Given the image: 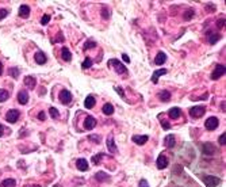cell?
<instances>
[{
    "label": "cell",
    "mask_w": 226,
    "mask_h": 187,
    "mask_svg": "<svg viewBox=\"0 0 226 187\" xmlns=\"http://www.w3.org/2000/svg\"><path fill=\"white\" fill-rule=\"evenodd\" d=\"M168 73V71L167 69H164V68H161V69H157V71H154L153 72V75H152V81L156 84V83H158V79L161 77L163 75H167Z\"/></svg>",
    "instance_id": "cell-11"
},
{
    "label": "cell",
    "mask_w": 226,
    "mask_h": 187,
    "mask_svg": "<svg viewBox=\"0 0 226 187\" xmlns=\"http://www.w3.org/2000/svg\"><path fill=\"white\" fill-rule=\"evenodd\" d=\"M180 114H182V111H180L179 107H172L169 111H168V115H169L171 119H178L180 117Z\"/></svg>",
    "instance_id": "cell-21"
},
{
    "label": "cell",
    "mask_w": 226,
    "mask_h": 187,
    "mask_svg": "<svg viewBox=\"0 0 226 187\" xmlns=\"http://www.w3.org/2000/svg\"><path fill=\"white\" fill-rule=\"evenodd\" d=\"M102 111H103V114H106V115H111L114 113V106L111 103H106L103 106V109H102Z\"/></svg>",
    "instance_id": "cell-26"
},
{
    "label": "cell",
    "mask_w": 226,
    "mask_h": 187,
    "mask_svg": "<svg viewBox=\"0 0 226 187\" xmlns=\"http://www.w3.org/2000/svg\"><path fill=\"white\" fill-rule=\"evenodd\" d=\"M115 91L119 94V96H121V98H125V92H123V89L121 87H117V88H115Z\"/></svg>",
    "instance_id": "cell-42"
},
{
    "label": "cell",
    "mask_w": 226,
    "mask_h": 187,
    "mask_svg": "<svg viewBox=\"0 0 226 187\" xmlns=\"http://www.w3.org/2000/svg\"><path fill=\"white\" fill-rule=\"evenodd\" d=\"M138 187H149V184H148V182L145 180V179H141L138 183Z\"/></svg>",
    "instance_id": "cell-41"
},
{
    "label": "cell",
    "mask_w": 226,
    "mask_h": 187,
    "mask_svg": "<svg viewBox=\"0 0 226 187\" xmlns=\"http://www.w3.org/2000/svg\"><path fill=\"white\" fill-rule=\"evenodd\" d=\"M96 46V42L93 39H88L87 42L84 43V46H83V49L84 50H88V49H92V48H95Z\"/></svg>",
    "instance_id": "cell-29"
},
{
    "label": "cell",
    "mask_w": 226,
    "mask_h": 187,
    "mask_svg": "<svg viewBox=\"0 0 226 187\" xmlns=\"http://www.w3.org/2000/svg\"><path fill=\"white\" fill-rule=\"evenodd\" d=\"M223 26H225V18H221L218 22H217V27H218V28H222Z\"/></svg>",
    "instance_id": "cell-40"
},
{
    "label": "cell",
    "mask_w": 226,
    "mask_h": 187,
    "mask_svg": "<svg viewBox=\"0 0 226 187\" xmlns=\"http://www.w3.org/2000/svg\"><path fill=\"white\" fill-rule=\"evenodd\" d=\"M148 138L149 137L145 134V136H133L131 137V140H133V142H135V144H138V145H143L148 141Z\"/></svg>",
    "instance_id": "cell-22"
},
{
    "label": "cell",
    "mask_w": 226,
    "mask_h": 187,
    "mask_svg": "<svg viewBox=\"0 0 226 187\" xmlns=\"http://www.w3.org/2000/svg\"><path fill=\"white\" fill-rule=\"evenodd\" d=\"M158 98H160V100H163V102H168L171 99V92L168 91V89H163V91L158 92Z\"/></svg>",
    "instance_id": "cell-25"
},
{
    "label": "cell",
    "mask_w": 226,
    "mask_h": 187,
    "mask_svg": "<svg viewBox=\"0 0 226 187\" xmlns=\"http://www.w3.org/2000/svg\"><path fill=\"white\" fill-rule=\"evenodd\" d=\"M156 164H157V168H158V169H165L167 165H168V159H167L165 154H163V153L158 154Z\"/></svg>",
    "instance_id": "cell-9"
},
{
    "label": "cell",
    "mask_w": 226,
    "mask_h": 187,
    "mask_svg": "<svg viewBox=\"0 0 226 187\" xmlns=\"http://www.w3.org/2000/svg\"><path fill=\"white\" fill-rule=\"evenodd\" d=\"M28 15H30V7L26 4H22L19 7V16L20 18H28Z\"/></svg>",
    "instance_id": "cell-17"
},
{
    "label": "cell",
    "mask_w": 226,
    "mask_h": 187,
    "mask_svg": "<svg viewBox=\"0 0 226 187\" xmlns=\"http://www.w3.org/2000/svg\"><path fill=\"white\" fill-rule=\"evenodd\" d=\"M96 126V119L93 118L92 115H88L87 118L84 119V128L87 130H92L93 128Z\"/></svg>",
    "instance_id": "cell-10"
},
{
    "label": "cell",
    "mask_w": 226,
    "mask_h": 187,
    "mask_svg": "<svg viewBox=\"0 0 226 187\" xmlns=\"http://www.w3.org/2000/svg\"><path fill=\"white\" fill-rule=\"evenodd\" d=\"M191 18H194V10H188V11H186L184 19H186V20H190Z\"/></svg>",
    "instance_id": "cell-36"
},
{
    "label": "cell",
    "mask_w": 226,
    "mask_h": 187,
    "mask_svg": "<svg viewBox=\"0 0 226 187\" xmlns=\"http://www.w3.org/2000/svg\"><path fill=\"white\" fill-rule=\"evenodd\" d=\"M15 184H16V182L14 179H4L2 182V184H0V187H15Z\"/></svg>",
    "instance_id": "cell-27"
},
{
    "label": "cell",
    "mask_w": 226,
    "mask_h": 187,
    "mask_svg": "<svg viewBox=\"0 0 226 187\" xmlns=\"http://www.w3.org/2000/svg\"><path fill=\"white\" fill-rule=\"evenodd\" d=\"M88 138H89L91 141H95L96 144H99V137H98V136H89Z\"/></svg>",
    "instance_id": "cell-44"
},
{
    "label": "cell",
    "mask_w": 226,
    "mask_h": 187,
    "mask_svg": "<svg viewBox=\"0 0 226 187\" xmlns=\"http://www.w3.org/2000/svg\"><path fill=\"white\" fill-rule=\"evenodd\" d=\"M38 118H39L41 121H45V119H46V115H45V113H43V111H41V113L38 114Z\"/></svg>",
    "instance_id": "cell-45"
},
{
    "label": "cell",
    "mask_w": 226,
    "mask_h": 187,
    "mask_svg": "<svg viewBox=\"0 0 226 187\" xmlns=\"http://www.w3.org/2000/svg\"><path fill=\"white\" fill-rule=\"evenodd\" d=\"M161 125H163V128H164V129H165V130H168V129H169V128H171V125H169V124H168V122H167V121H161Z\"/></svg>",
    "instance_id": "cell-43"
},
{
    "label": "cell",
    "mask_w": 226,
    "mask_h": 187,
    "mask_svg": "<svg viewBox=\"0 0 226 187\" xmlns=\"http://www.w3.org/2000/svg\"><path fill=\"white\" fill-rule=\"evenodd\" d=\"M76 167H77V169H79V171H83V172L88 171V168H89L88 161L85 160V159H79V160L76 161Z\"/></svg>",
    "instance_id": "cell-13"
},
{
    "label": "cell",
    "mask_w": 226,
    "mask_h": 187,
    "mask_svg": "<svg viewBox=\"0 0 226 187\" xmlns=\"http://www.w3.org/2000/svg\"><path fill=\"white\" fill-rule=\"evenodd\" d=\"M3 73V64H2V61H0V75Z\"/></svg>",
    "instance_id": "cell-48"
},
{
    "label": "cell",
    "mask_w": 226,
    "mask_h": 187,
    "mask_svg": "<svg viewBox=\"0 0 226 187\" xmlns=\"http://www.w3.org/2000/svg\"><path fill=\"white\" fill-rule=\"evenodd\" d=\"M3 133H4V126H3V125H0V137L3 136Z\"/></svg>",
    "instance_id": "cell-47"
},
{
    "label": "cell",
    "mask_w": 226,
    "mask_h": 187,
    "mask_svg": "<svg viewBox=\"0 0 226 187\" xmlns=\"http://www.w3.org/2000/svg\"><path fill=\"white\" fill-rule=\"evenodd\" d=\"M107 148H108V150L111 153H117L118 152V148H117V145H115V142H114V137L113 136H108V138H107Z\"/></svg>",
    "instance_id": "cell-18"
},
{
    "label": "cell",
    "mask_w": 226,
    "mask_h": 187,
    "mask_svg": "<svg viewBox=\"0 0 226 187\" xmlns=\"http://www.w3.org/2000/svg\"><path fill=\"white\" fill-rule=\"evenodd\" d=\"M95 179L98 182H108L110 180V176L106 172H103V171H99V172H96L95 175Z\"/></svg>",
    "instance_id": "cell-23"
},
{
    "label": "cell",
    "mask_w": 226,
    "mask_h": 187,
    "mask_svg": "<svg viewBox=\"0 0 226 187\" xmlns=\"http://www.w3.org/2000/svg\"><path fill=\"white\" fill-rule=\"evenodd\" d=\"M19 73H20V71H19V69H18V68H15V67L10 69V75H11L12 77H14V79H18V76H19Z\"/></svg>",
    "instance_id": "cell-34"
},
{
    "label": "cell",
    "mask_w": 226,
    "mask_h": 187,
    "mask_svg": "<svg viewBox=\"0 0 226 187\" xmlns=\"http://www.w3.org/2000/svg\"><path fill=\"white\" fill-rule=\"evenodd\" d=\"M204 113H206V107L204 106H194L190 110V115L192 118H200Z\"/></svg>",
    "instance_id": "cell-3"
},
{
    "label": "cell",
    "mask_w": 226,
    "mask_h": 187,
    "mask_svg": "<svg viewBox=\"0 0 226 187\" xmlns=\"http://www.w3.org/2000/svg\"><path fill=\"white\" fill-rule=\"evenodd\" d=\"M34 60H35V63L37 64H39V65H43V64H46V54H45L43 52H37L35 53V56H34Z\"/></svg>",
    "instance_id": "cell-12"
},
{
    "label": "cell",
    "mask_w": 226,
    "mask_h": 187,
    "mask_svg": "<svg viewBox=\"0 0 226 187\" xmlns=\"http://www.w3.org/2000/svg\"><path fill=\"white\" fill-rule=\"evenodd\" d=\"M91 67H92V60L89 58V57H85V60H84L83 65H81V68H83V69H88Z\"/></svg>",
    "instance_id": "cell-32"
},
{
    "label": "cell",
    "mask_w": 226,
    "mask_h": 187,
    "mask_svg": "<svg viewBox=\"0 0 226 187\" xmlns=\"http://www.w3.org/2000/svg\"><path fill=\"white\" fill-rule=\"evenodd\" d=\"M18 102L20 104H26L27 103V102H28V94H27V91L22 89V91L18 92Z\"/></svg>",
    "instance_id": "cell-15"
},
{
    "label": "cell",
    "mask_w": 226,
    "mask_h": 187,
    "mask_svg": "<svg viewBox=\"0 0 226 187\" xmlns=\"http://www.w3.org/2000/svg\"><path fill=\"white\" fill-rule=\"evenodd\" d=\"M221 39V35L219 34H213V33H210V34H208V42L210 43H215L217 41H219Z\"/></svg>",
    "instance_id": "cell-28"
},
{
    "label": "cell",
    "mask_w": 226,
    "mask_h": 187,
    "mask_svg": "<svg viewBox=\"0 0 226 187\" xmlns=\"http://www.w3.org/2000/svg\"><path fill=\"white\" fill-rule=\"evenodd\" d=\"M7 15H8V11H7V10H4V8H2V10H0V20L4 19Z\"/></svg>",
    "instance_id": "cell-39"
},
{
    "label": "cell",
    "mask_w": 226,
    "mask_h": 187,
    "mask_svg": "<svg viewBox=\"0 0 226 187\" xmlns=\"http://www.w3.org/2000/svg\"><path fill=\"white\" fill-rule=\"evenodd\" d=\"M165 61H167V54L164 52H158L154 58L156 65H163V64H165Z\"/></svg>",
    "instance_id": "cell-16"
},
{
    "label": "cell",
    "mask_w": 226,
    "mask_h": 187,
    "mask_svg": "<svg viewBox=\"0 0 226 187\" xmlns=\"http://www.w3.org/2000/svg\"><path fill=\"white\" fill-rule=\"evenodd\" d=\"M8 96H10V94H8L7 89H0V102H6Z\"/></svg>",
    "instance_id": "cell-31"
},
{
    "label": "cell",
    "mask_w": 226,
    "mask_h": 187,
    "mask_svg": "<svg viewBox=\"0 0 226 187\" xmlns=\"http://www.w3.org/2000/svg\"><path fill=\"white\" fill-rule=\"evenodd\" d=\"M203 183L206 184V187H217L221 183V179L217 176H211V175H203L202 176Z\"/></svg>",
    "instance_id": "cell-1"
},
{
    "label": "cell",
    "mask_w": 226,
    "mask_h": 187,
    "mask_svg": "<svg viewBox=\"0 0 226 187\" xmlns=\"http://www.w3.org/2000/svg\"><path fill=\"white\" fill-rule=\"evenodd\" d=\"M218 125H219V121L217 117H210L206 122H204V128L207 130H215L218 128Z\"/></svg>",
    "instance_id": "cell-5"
},
{
    "label": "cell",
    "mask_w": 226,
    "mask_h": 187,
    "mask_svg": "<svg viewBox=\"0 0 226 187\" xmlns=\"http://www.w3.org/2000/svg\"><path fill=\"white\" fill-rule=\"evenodd\" d=\"M102 16H103L104 19H108V18H110V14H108L107 8H103V10H102Z\"/></svg>",
    "instance_id": "cell-38"
},
{
    "label": "cell",
    "mask_w": 226,
    "mask_h": 187,
    "mask_svg": "<svg viewBox=\"0 0 226 187\" xmlns=\"http://www.w3.org/2000/svg\"><path fill=\"white\" fill-rule=\"evenodd\" d=\"M96 103V100H95V96L93 95H88L87 98H85V100H84V107L85 109H93V106H95Z\"/></svg>",
    "instance_id": "cell-14"
},
{
    "label": "cell",
    "mask_w": 226,
    "mask_h": 187,
    "mask_svg": "<svg viewBox=\"0 0 226 187\" xmlns=\"http://www.w3.org/2000/svg\"><path fill=\"white\" fill-rule=\"evenodd\" d=\"M122 58H123V61H125L126 64L130 63V58H129V56H127V54H122Z\"/></svg>",
    "instance_id": "cell-46"
},
{
    "label": "cell",
    "mask_w": 226,
    "mask_h": 187,
    "mask_svg": "<svg viewBox=\"0 0 226 187\" xmlns=\"http://www.w3.org/2000/svg\"><path fill=\"white\" fill-rule=\"evenodd\" d=\"M164 144H165V146H168V148H173L175 144H176L173 134H168V136L164 138Z\"/></svg>",
    "instance_id": "cell-20"
},
{
    "label": "cell",
    "mask_w": 226,
    "mask_h": 187,
    "mask_svg": "<svg viewBox=\"0 0 226 187\" xmlns=\"http://www.w3.org/2000/svg\"><path fill=\"white\" fill-rule=\"evenodd\" d=\"M200 149H202L203 154H207V156H213V154L215 153V148L211 142H204V144H202Z\"/></svg>",
    "instance_id": "cell-7"
},
{
    "label": "cell",
    "mask_w": 226,
    "mask_h": 187,
    "mask_svg": "<svg viewBox=\"0 0 226 187\" xmlns=\"http://www.w3.org/2000/svg\"><path fill=\"white\" fill-rule=\"evenodd\" d=\"M103 157H104V153H102V152H100V153H98V154H95V156L92 157V163H93L95 165H98Z\"/></svg>",
    "instance_id": "cell-30"
},
{
    "label": "cell",
    "mask_w": 226,
    "mask_h": 187,
    "mask_svg": "<svg viewBox=\"0 0 226 187\" xmlns=\"http://www.w3.org/2000/svg\"><path fill=\"white\" fill-rule=\"evenodd\" d=\"M61 57H63L64 61H71L72 60V54H71V52H69V49L67 46H64L63 49H61Z\"/></svg>",
    "instance_id": "cell-24"
},
{
    "label": "cell",
    "mask_w": 226,
    "mask_h": 187,
    "mask_svg": "<svg viewBox=\"0 0 226 187\" xmlns=\"http://www.w3.org/2000/svg\"><path fill=\"white\" fill-rule=\"evenodd\" d=\"M60 102L63 104H69L72 102V94L68 91V89H63L60 92Z\"/></svg>",
    "instance_id": "cell-6"
},
{
    "label": "cell",
    "mask_w": 226,
    "mask_h": 187,
    "mask_svg": "<svg viewBox=\"0 0 226 187\" xmlns=\"http://www.w3.org/2000/svg\"><path fill=\"white\" fill-rule=\"evenodd\" d=\"M218 144L219 145H225L226 144V133H222L221 136L218 137Z\"/></svg>",
    "instance_id": "cell-35"
},
{
    "label": "cell",
    "mask_w": 226,
    "mask_h": 187,
    "mask_svg": "<svg viewBox=\"0 0 226 187\" xmlns=\"http://www.w3.org/2000/svg\"><path fill=\"white\" fill-rule=\"evenodd\" d=\"M49 111H50V117L54 118V119H57V118L60 117V113H58V110H57L56 107H50V110H49Z\"/></svg>",
    "instance_id": "cell-33"
},
{
    "label": "cell",
    "mask_w": 226,
    "mask_h": 187,
    "mask_svg": "<svg viewBox=\"0 0 226 187\" xmlns=\"http://www.w3.org/2000/svg\"><path fill=\"white\" fill-rule=\"evenodd\" d=\"M49 20H50V15H48V14H46V15H43V16H42V19H41V24H43V26H45V24H48V23H49Z\"/></svg>",
    "instance_id": "cell-37"
},
{
    "label": "cell",
    "mask_w": 226,
    "mask_h": 187,
    "mask_svg": "<svg viewBox=\"0 0 226 187\" xmlns=\"http://www.w3.org/2000/svg\"><path fill=\"white\" fill-rule=\"evenodd\" d=\"M108 65H113L114 69H115V72L119 73V75H125V73H127V69L126 67L123 65L119 60H115V58H111L108 61Z\"/></svg>",
    "instance_id": "cell-2"
},
{
    "label": "cell",
    "mask_w": 226,
    "mask_h": 187,
    "mask_svg": "<svg viewBox=\"0 0 226 187\" xmlns=\"http://www.w3.org/2000/svg\"><path fill=\"white\" fill-rule=\"evenodd\" d=\"M20 115V113H19V110H15V109H12L10 110V111L7 113V115H6V119L10 122V124H15L16 121H18V118Z\"/></svg>",
    "instance_id": "cell-8"
},
{
    "label": "cell",
    "mask_w": 226,
    "mask_h": 187,
    "mask_svg": "<svg viewBox=\"0 0 226 187\" xmlns=\"http://www.w3.org/2000/svg\"><path fill=\"white\" fill-rule=\"evenodd\" d=\"M225 65H222V64H218L217 67L214 68V71H213V73H211V79L213 80H218L221 76H223L225 75Z\"/></svg>",
    "instance_id": "cell-4"
},
{
    "label": "cell",
    "mask_w": 226,
    "mask_h": 187,
    "mask_svg": "<svg viewBox=\"0 0 226 187\" xmlns=\"http://www.w3.org/2000/svg\"><path fill=\"white\" fill-rule=\"evenodd\" d=\"M24 85L26 87H28V89H33V88H35V84H37V81H35V79L33 76H26L24 77Z\"/></svg>",
    "instance_id": "cell-19"
}]
</instances>
